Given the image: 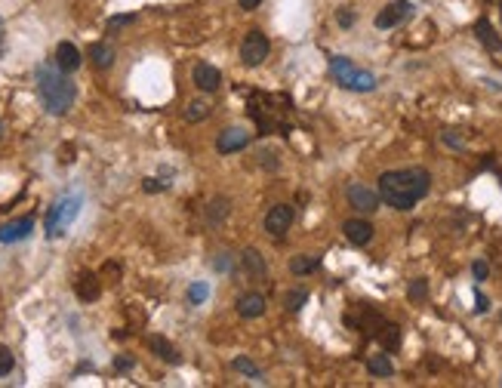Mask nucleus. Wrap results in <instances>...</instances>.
Segmentation results:
<instances>
[{
    "instance_id": "obj_34",
    "label": "nucleus",
    "mask_w": 502,
    "mask_h": 388,
    "mask_svg": "<svg viewBox=\"0 0 502 388\" xmlns=\"http://www.w3.org/2000/svg\"><path fill=\"white\" fill-rule=\"evenodd\" d=\"M441 139H444V142H447V145H450V148H462V139H459L456 133H450V130H447V133L441 136Z\"/></svg>"
},
{
    "instance_id": "obj_19",
    "label": "nucleus",
    "mask_w": 502,
    "mask_h": 388,
    "mask_svg": "<svg viewBox=\"0 0 502 388\" xmlns=\"http://www.w3.org/2000/svg\"><path fill=\"white\" fill-rule=\"evenodd\" d=\"M241 265H243V272H247L250 278H262V274L268 272V268H265V259H262V256L256 253L253 247H250V249H243V256H241Z\"/></svg>"
},
{
    "instance_id": "obj_20",
    "label": "nucleus",
    "mask_w": 502,
    "mask_h": 388,
    "mask_svg": "<svg viewBox=\"0 0 502 388\" xmlns=\"http://www.w3.org/2000/svg\"><path fill=\"white\" fill-rule=\"evenodd\" d=\"M90 59H92V65H96V68H111V65H114V47H108V43H92L90 47Z\"/></svg>"
},
{
    "instance_id": "obj_21",
    "label": "nucleus",
    "mask_w": 502,
    "mask_h": 388,
    "mask_svg": "<svg viewBox=\"0 0 502 388\" xmlns=\"http://www.w3.org/2000/svg\"><path fill=\"white\" fill-rule=\"evenodd\" d=\"M376 336H379V345L385 348V351H398L401 348V327L398 324H382Z\"/></svg>"
},
{
    "instance_id": "obj_14",
    "label": "nucleus",
    "mask_w": 502,
    "mask_h": 388,
    "mask_svg": "<svg viewBox=\"0 0 502 388\" xmlns=\"http://www.w3.org/2000/svg\"><path fill=\"white\" fill-rule=\"evenodd\" d=\"M74 293L81 302H96L99 296H102V284H99L96 274L83 272V274H77V280H74Z\"/></svg>"
},
{
    "instance_id": "obj_37",
    "label": "nucleus",
    "mask_w": 502,
    "mask_h": 388,
    "mask_svg": "<svg viewBox=\"0 0 502 388\" xmlns=\"http://www.w3.org/2000/svg\"><path fill=\"white\" fill-rule=\"evenodd\" d=\"M130 367H133V358H117L114 360V370H121V373L130 370Z\"/></svg>"
},
{
    "instance_id": "obj_22",
    "label": "nucleus",
    "mask_w": 502,
    "mask_h": 388,
    "mask_svg": "<svg viewBox=\"0 0 502 388\" xmlns=\"http://www.w3.org/2000/svg\"><path fill=\"white\" fill-rule=\"evenodd\" d=\"M318 265H321V256H308V253H299L290 259V272L293 274H312Z\"/></svg>"
},
{
    "instance_id": "obj_4",
    "label": "nucleus",
    "mask_w": 502,
    "mask_h": 388,
    "mask_svg": "<svg viewBox=\"0 0 502 388\" xmlns=\"http://www.w3.org/2000/svg\"><path fill=\"white\" fill-rule=\"evenodd\" d=\"M330 74L336 77V83H339L342 90H352V93H373L376 90V77L370 74V71L358 68V65L345 56L330 59Z\"/></svg>"
},
{
    "instance_id": "obj_30",
    "label": "nucleus",
    "mask_w": 502,
    "mask_h": 388,
    "mask_svg": "<svg viewBox=\"0 0 502 388\" xmlns=\"http://www.w3.org/2000/svg\"><path fill=\"white\" fill-rule=\"evenodd\" d=\"M136 22V16L133 12H127V16H111L108 19V31L114 34V31H121V28H127V25H133Z\"/></svg>"
},
{
    "instance_id": "obj_33",
    "label": "nucleus",
    "mask_w": 502,
    "mask_h": 388,
    "mask_svg": "<svg viewBox=\"0 0 502 388\" xmlns=\"http://www.w3.org/2000/svg\"><path fill=\"white\" fill-rule=\"evenodd\" d=\"M336 19H339L342 28H352V25H354V16H352L348 10H339V16H336Z\"/></svg>"
},
{
    "instance_id": "obj_31",
    "label": "nucleus",
    "mask_w": 502,
    "mask_h": 388,
    "mask_svg": "<svg viewBox=\"0 0 502 388\" xmlns=\"http://www.w3.org/2000/svg\"><path fill=\"white\" fill-rule=\"evenodd\" d=\"M142 188H145L148 194H157V192H167V182L151 179V176H148V179H142Z\"/></svg>"
},
{
    "instance_id": "obj_35",
    "label": "nucleus",
    "mask_w": 502,
    "mask_h": 388,
    "mask_svg": "<svg viewBox=\"0 0 502 388\" xmlns=\"http://www.w3.org/2000/svg\"><path fill=\"white\" fill-rule=\"evenodd\" d=\"M474 299H478V305H474V312H478V314H484V312H487V308H490V302H487V296L474 293Z\"/></svg>"
},
{
    "instance_id": "obj_39",
    "label": "nucleus",
    "mask_w": 502,
    "mask_h": 388,
    "mask_svg": "<svg viewBox=\"0 0 502 388\" xmlns=\"http://www.w3.org/2000/svg\"><path fill=\"white\" fill-rule=\"evenodd\" d=\"M0 56H3V34H0Z\"/></svg>"
},
{
    "instance_id": "obj_41",
    "label": "nucleus",
    "mask_w": 502,
    "mask_h": 388,
    "mask_svg": "<svg viewBox=\"0 0 502 388\" xmlns=\"http://www.w3.org/2000/svg\"><path fill=\"white\" fill-rule=\"evenodd\" d=\"M0 130H3V127H0Z\"/></svg>"
},
{
    "instance_id": "obj_23",
    "label": "nucleus",
    "mask_w": 502,
    "mask_h": 388,
    "mask_svg": "<svg viewBox=\"0 0 502 388\" xmlns=\"http://www.w3.org/2000/svg\"><path fill=\"white\" fill-rule=\"evenodd\" d=\"M367 370H370V376H392L394 373V364H392V358L388 354H373V358L367 360Z\"/></svg>"
},
{
    "instance_id": "obj_8",
    "label": "nucleus",
    "mask_w": 502,
    "mask_h": 388,
    "mask_svg": "<svg viewBox=\"0 0 502 388\" xmlns=\"http://www.w3.org/2000/svg\"><path fill=\"white\" fill-rule=\"evenodd\" d=\"M345 197H348V203H352L358 213H376V210H379V194L370 192V188L361 185V182H352V185H348V192H345Z\"/></svg>"
},
{
    "instance_id": "obj_10",
    "label": "nucleus",
    "mask_w": 502,
    "mask_h": 388,
    "mask_svg": "<svg viewBox=\"0 0 502 388\" xmlns=\"http://www.w3.org/2000/svg\"><path fill=\"white\" fill-rule=\"evenodd\" d=\"M191 81H194V87L201 90V93H216V90L222 87L219 68H213L210 62H197L194 71H191Z\"/></svg>"
},
{
    "instance_id": "obj_7",
    "label": "nucleus",
    "mask_w": 502,
    "mask_h": 388,
    "mask_svg": "<svg viewBox=\"0 0 502 388\" xmlns=\"http://www.w3.org/2000/svg\"><path fill=\"white\" fill-rule=\"evenodd\" d=\"M247 145H250V133L243 127H228L216 136V151L219 154H237V151H243Z\"/></svg>"
},
{
    "instance_id": "obj_24",
    "label": "nucleus",
    "mask_w": 502,
    "mask_h": 388,
    "mask_svg": "<svg viewBox=\"0 0 502 388\" xmlns=\"http://www.w3.org/2000/svg\"><path fill=\"white\" fill-rule=\"evenodd\" d=\"M305 302H308L305 287H293V290H287V296H283V308H287V312H299Z\"/></svg>"
},
{
    "instance_id": "obj_36",
    "label": "nucleus",
    "mask_w": 502,
    "mask_h": 388,
    "mask_svg": "<svg viewBox=\"0 0 502 388\" xmlns=\"http://www.w3.org/2000/svg\"><path fill=\"white\" fill-rule=\"evenodd\" d=\"M259 157H265V167L268 170H277V154H274V151H265V154L259 151Z\"/></svg>"
},
{
    "instance_id": "obj_3",
    "label": "nucleus",
    "mask_w": 502,
    "mask_h": 388,
    "mask_svg": "<svg viewBox=\"0 0 502 388\" xmlns=\"http://www.w3.org/2000/svg\"><path fill=\"white\" fill-rule=\"evenodd\" d=\"M81 207H83V194H77V192H68L59 197L50 207V213H46V238L50 241L62 238L71 228V222L81 216Z\"/></svg>"
},
{
    "instance_id": "obj_18",
    "label": "nucleus",
    "mask_w": 502,
    "mask_h": 388,
    "mask_svg": "<svg viewBox=\"0 0 502 388\" xmlns=\"http://www.w3.org/2000/svg\"><path fill=\"white\" fill-rule=\"evenodd\" d=\"M228 213H231L228 197H213V201L207 203V222L210 225H222V222L228 219Z\"/></svg>"
},
{
    "instance_id": "obj_13",
    "label": "nucleus",
    "mask_w": 502,
    "mask_h": 388,
    "mask_svg": "<svg viewBox=\"0 0 502 388\" xmlns=\"http://www.w3.org/2000/svg\"><path fill=\"white\" fill-rule=\"evenodd\" d=\"M237 314L247 318V320L262 318V314H265V296L262 293H243L241 299H237Z\"/></svg>"
},
{
    "instance_id": "obj_16",
    "label": "nucleus",
    "mask_w": 502,
    "mask_h": 388,
    "mask_svg": "<svg viewBox=\"0 0 502 388\" xmlns=\"http://www.w3.org/2000/svg\"><path fill=\"white\" fill-rule=\"evenodd\" d=\"M474 34H478V41L490 52H502V37L496 34V28H493L487 19H478V22H474Z\"/></svg>"
},
{
    "instance_id": "obj_15",
    "label": "nucleus",
    "mask_w": 502,
    "mask_h": 388,
    "mask_svg": "<svg viewBox=\"0 0 502 388\" xmlns=\"http://www.w3.org/2000/svg\"><path fill=\"white\" fill-rule=\"evenodd\" d=\"M56 65L62 71H68V74H71V71H77V68H81V50H77L74 43L62 41L56 47Z\"/></svg>"
},
{
    "instance_id": "obj_29",
    "label": "nucleus",
    "mask_w": 502,
    "mask_h": 388,
    "mask_svg": "<svg viewBox=\"0 0 502 388\" xmlns=\"http://www.w3.org/2000/svg\"><path fill=\"white\" fill-rule=\"evenodd\" d=\"M12 367H16V358H12V351L6 345H0V376H10Z\"/></svg>"
},
{
    "instance_id": "obj_40",
    "label": "nucleus",
    "mask_w": 502,
    "mask_h": 388,
    "mask_svg": "<svg viewBox=\"0 0 502 388\" xmlns=\"http://www.w3.org/2000/svg\"><path fill=\"white\" fill-rule=\"evenodd\" d=\"M499 19H502V0H499Z\"/></svg>"
},
{
    "instance_id": "obj_32",
    "label": "nucleus",
    "mask_w": 502,
    "mask_h": 388,
    "mask_svg": "<svg viewBox=\"0 0 502 388\" xmlns=\"http://www.w3.org/2000/svg\"><path fill=\"white\" fill-rule=\"evenodd\" d=\"M472 274H474V280H487V274H490V265H487L484 259H474Z\"/></svg>"
},
{
    "instance_id": "obj_28",
    "label": "nucleus",
    "mask_w": 502,
    "mask_h": 388,
    "mask_svg": "<svg viewBox=\"0 0 502 388\" xmlns=\"http://www.w3.org/2000/svg\"><path fill=\"white\" fill-rule=\"evenodd\" d=\"M207 296H210V287L203 284V280H197V284L188 287V302H191V305H201Z\"/></svg>"
},
{
    "instance_id": "obj_25",
    "label": "nucleus",
    "mask_w": 502,
    "mask_h": 388,
    "mask_svg": "<svg viewBox=\"0 0 502 388\" xmlns=\"http://www.w3.org/2000/svg\"><path fill=\"white\" fill-rule=\"evenodd\" d=\"M231 367H234L237 373H243V376H247V379H253V382H265V379H262V370L253 364V360H247V358H237Z\"/></svg>"
},
{
    "instance_id": "obj_12",
    "label": "nucleus",
    "mask_w": 502,
    "mask_h": 388,
    "mask_svg": "<svg viewBox=\"0 0 502 388\" xmlns=\"http://www.w3.org/2000/svg\"><path fill=\"white\" fill-rule=\"evenodd\" d=\"M342 232H345L348 243H354V247H367V243L373 241V225H370L367 219H348L345 225H342Z\"/></svg>"
},
{
    "instance_id": "obj_38",
    "label": "nucleus",
    "mask_w": 502,
    "mask_h": 388,
    "mask_svg": "<svg viewBox=\"0 0 502 388\" xmlns=\"http://www.w3.org/2000/svg\"><path fill=\"white\" fill-rule=\"evenodd\" d=\"M237 3H241V10H256L262 0H237Z\"/></svg>"
},
{
    "instance_id": "obj_2",
    "label": "nucleus",
    "mask_w": 502,
    "mask_h": 388,
    "mask_svg": "<svg viewBox=\"0 0 502 388\" xmlns=\"http://www.w3.org/2000/svg\"><path fill=\"white\" fill-rule=\"evenodd\" d=\"M34 87H37V96H41V105L50 114L62 117L71 111L77 99V87L71 83L68 71H62L59 65L52 62H41L34 71Z\"/></svg>"
},
{
    "instance_id": "obj_17",
    "label": "nucleus",
    "mask_w": 502,
    "mask_h": 388,
    "mask_svg": "<svg viewBox=\"0 0 502 388\" xmlns=\"http://www.w3.org/2000/svg\"><path fill=\"white\" fill-rule=\"evenodd\" d=\"M148 348L167 364H182V354L173 348V342H167L163 336H148Z\"/></svg>"
},
{
    "instance_id": "obj_27",
    "label": "nucleus",
    "mask_w": 502,
    "mask_h": 388,
    "mask_svg": "<svg viewBox=\"0 0 502 388\" xmlns=\"http://www.w3.org/2000/svg\"><path fill=\"white\" fill-rule=\"evenodd\" d=\"M407 296H410V302H422L428 296V280L425 278L410 280V287H407Z\"/></svg>"
},
{
    "instance_id": "obj_1",
    "label": "nucleus",
    "mask_w": 502,
    "mask_h": 388,
    "mask_svg": "<svg viewBox=\"0 0 502 388\" xmlns=\"http://www.w3.org/2000/svg\"><path fill=\"white\" fill-rule=\"evenodd\" d=\"M428 192H432V176L422 167L388 170L379 176V197L394 210H413Z\"/></svg>"
},
{
    "instance_id": "obj_5",
    "label": "nucleus",
    "mask_w": 502,
    "mask_h": 388,
    "mask_svg": "<svg viewBox=\"0 0 502 388\" xmlns=\"http://www.w3.org/2000/svg\"><path fill=\"white\" fill-rule=\"evenodd\" d=\"M268 52H272V43H268V37L262 34L259 28L247 31V37H243L241 43V59L247 68H256V65H262L268 59Z\"/></svg>"
},
{
    "instance_id": "obj_6",
    "label": "nucleus",
    "mask_w": 502,
    "mask_h": 388,
    "mask_svg": "<svg viewBox=\"0 0 502 388\" xmlns=\"http://www.w3.org/2000/svg\"><path fill=\"white\" fill-rule=\"evenodd\" d=\"M290 225H293V207L290 203H274L265 216V232L272 238H283L290 232Z\"/></svg>"
},
{
    "instance_id": "obj_26",
    "label": "nucleus",
    "mask_w": 502,
    "mask_h": 388,
    "mask_svg": "<svg viewBox=\"0 0 502 388\" xmlns=\"http://www.w3.org/2000/svg\"><path fill=\"white\" fill-rule=\"evenodd\" d=\"M207 114H210V105H207V102H201V99L188 102V108H185V121H188V123H201Z\"/></svg>"
},
{
    "instance_id": "obj_11",
    "label": "nucleus",
    "mask_w": 502,
    "mask_h": 388,
    "mask_svg": "<svg viewBox=\"0 0 502 388\" xmlns=\"http://www.w3.org/2000/svg\"><path fill=\"white\" fill-rule=\"evenodd\" d=\"M34 232V219L31 216H22V219H12L6 225H0V243H19Z\"/></svg>"
},
{
    "instance_id": "obj_9",
    "label": "nucleus",
    "mask_w": 502,
    "mask_h": 388,
    "mask_svg": "<svg viewBox=\"0 0 502 388\" xmlns=\"http://www.w3.org/2000/svg\"><path fill=\"white\" fill-rule=\"evenodd\" d=\"M413 12V3L410 0H392V3L385 6V10L379 12V16H376V28H394V25H401L404 22L407 16H410Z\"/></svg>"
}]
</instances>
